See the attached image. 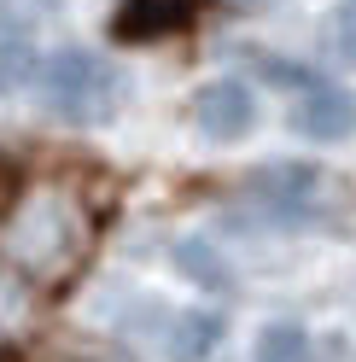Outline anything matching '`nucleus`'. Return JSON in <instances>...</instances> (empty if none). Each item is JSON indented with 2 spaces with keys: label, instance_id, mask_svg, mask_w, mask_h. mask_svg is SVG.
<instances>
[{
  "label": "nucleus",
  "instance_id": "obj_2",
  "mask_svg": "<svg viewBox=\"0 0 356 362\" xmlns=\"http://www.w3.org/2000/svg\"><path fill=\"white\" fill-rule=\"evenodd\" d=\"M35 88H41V105L71 129H94L105 117H117V105H123V71L88 47L47 53L35 64Z\"/></svg>",
  "mask_w": 356,
  "mask_h": 362
},
{
  "label": "nucleus",
  "instance_id": "obj_3",
  "mask_svg": "<svg viewBox=\"0 0 356 362\" xmlns=\"http://www.w3.org/2000/svg\"><path fill=\"white\" fill-rule=\"evenodd\" d=\"M246 199L263 211V222H309L321 205V170L309 164H269L246 181Z\"/></svg>",
  "mask_w": 356,
  "mask_h": 362
},
{
  "label": "nucleus",
  "instance_id": "obj_6",
  "mask_svg": "<svg viewBox=\"0 0 356 362\" xmlns=\"http://www.w3.org/2000/svg\"><path fill=\"white\" fill-rule=\"evenodd\" d=\"M222 327H228V322H222L216 310H187V315H175L170 333H164L170 362H210L216 345H222Z\"/></svg>",
  "mask_w": 356,
  "mask_h": 362
},
{
  "label": "nucleus",
  "instance_id": "obj_1",
  "mask_svg": "<svg viewBox=\"0 0 356 362\" xmlns=\"http://www.w3.org/2000/svg\"><path fill=\"white\" fill-rule=\"evenodd\" d=\"M0 245H6V269L18 281L53 286L88 252V211L64 187H30V193L12 199Z\"/></svg>",
  "mask_w": 356,
  "mask_h": 362
},
{
  "label": "nucleus",
  "instance_id": "obj_4",
  "mask_svg": "<svg viewBox=\"0 0 356 362\" xmlns=\"http://www.w3.org/2000/svg\"><path fill=\"white\" fill-rule=\"evenodd\" d=\"M193 129L205 134V141L228 146V141H246V134L257 129V94L251 82L239 76H216L193 94Z\"/></svg>",
  "mask_w": 356,
  "mask_h": 362
},
{
  "label": "nucleus",
  "instance_id": "obj_5",
  "mask_svg": "<svg viewBox=\"0 0 356 362\" xmlns=\"http://www.w3.org/2000/svg\"><path fill=\"white\" fill-rule=\"evenodd\" d=\"M292 129L304 141H321V146H339L356 134V94L339 82H316L298 94V111H292Z\"/></svg>",
  "mask_w": 356,
  "mask_h": 362
},
{
  "label": "nucleus",
  "instance_id": "obj_10",
  "mask_svg": "<svg viewBox=\"0 0 356 362\" xmlns=\"http://www.w3.org/2000/svg\"><path fill=\"white\" fill-rule=\"evenodd\" d=\"M105 362H129V356H105Z\"/></svg>",
  "mask_w": 356,
  "mask_h": 362
},
{
  "label": "nucleus",
  "instance_id": "obj_7",
  "mask_svg": "<svg viewBox=\"0 0 356 362\" xmlns=\"http://www.w3.org/2000/svg\"><path fill=\"white\" fill-rule=\"evenodd\" d=\"M175 269L193 281V286H205V292H234V269L228 257L216 252V240H175Z\"/></svg>",
  "mask_w": 356,
  "mask_h": 362
},
{
  "label": "nucleus",
  "instance_id": "obj_9",
  "mask_svg": "<svg viewBox=\"0 0 356 362\" xmlns=\"http://www.w3.org/2000/svg\"><path fill=\"white\" fill-rule=\"evenodd\" d=\"M333 53L345 64H356V0H345L339 18H333Z\"/></svg>",
  "mask_w": 356,
  "mask_h": 362
},
{
  "label": "nucleus",
  "instance_id": "obj_8",
  "mask_svg": "<svg viewBox=\"0 0 356 362\" xmlns=\"http://www.w3.org/2000/svg\"><path fill=\"white\" fill-rule=\"evenodd\" d=\"M251 362H316V345L298 322H269L251 345Z\"/></svg>",
  "mask_w": 356,
  "mask_h": 362
}]
</instances>
